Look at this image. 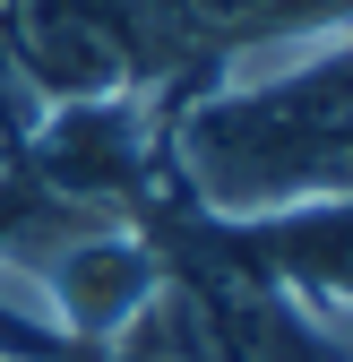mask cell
I'll list each match as a JSON object with an SVG mask.
<instances>
[{"instance_id": "1", "label": "cell", "mask_w": 353, "mask_h": 362, "mask_svg": "<svg viewBox=\"0 0 353 362\" xmlns=\"http://www.w3.org/2000/svg\"><path fill=\"white\" fill-rule=\"evenodd\" d=\"M164 164L215 224H276L353 199V9L215 52L164 104Z\"/></svg>"}, {"instance_id": "2", "label": "cell", "mask_w": 353, "mask_h": 362, "mask_svg": "<svg viewBox=\"0 0 353 362\" xmlns=\"http://www.w3.org/2000/svg\"><path fill=\"white\" fill-rule=\"evenodd\" d=\"M0 26L43 104L155 95L190 69V43L155 18V0H0Z\"/></svg>"}, {"instance_id": "3", "label": "cell", "mask_w": 353, "mask_h": 362, "mask_svg": "<svg viewBox=\"0 0 353 362\" xmlns=\"http://www.w3.org/2000/svg\"><path fill=\"white\" fill-rule=\"evenodd\" d=\"M0 259H18L26 276L43 285V310H52V328H61L69 345H104L129 310H138V293L164 276L155 242L121 233V224H104V216L9 233V242H0Z\"/></svg>"}, {"instance_id": "4", "label": "cell", "mask_w": 353, "mask_h": 362, "mask_svg": "<svg viewBox=\"0 0 353 362\" xmlns=\"http://www.w3.org/2000/svg\"><path fill=\"white\" fill-rule=\"evenodd\" d=\"M18 147H26V173H35L61 207H104V199H129V190L147 181V164H155V147H164V112H155V95L43 104Z\"/></svg>"}, {"instance_id": "5", "label": "cell", "mask_w": 353, "mask_h": 362, "mask_svg": "<svg viewBox=\"0 0 353 362\" xmlns=\"http://www.w3.org/2000/svg\"><path fill=\"white\" fill-rule=\"evenodd\" d=\"M181 276L207 293L233 362H353V345L328 320H311L258 259H215V267H181Z\"/></svg>"}, {"instance_id": "6", "label": "cell", "mask_w": 353, "mask_h": 362, "mask_svg": "<svg viewBox=\"0 0 353 362\" xmlns=\"http://www.w3.org/2000/svg\"><path fill=\"white\" fill-rule=\"evenodd\" d=\"M258 233V267L311 310L328 320L345 345H353V199L345 207H301V216H276V224H250Z\"/></svg>"}, {"instance_id": "7", "label": "cell", "mask_w": 353, "mask_h": 362, "mask_svg": "<svg viewBox=\"0 0 353 362\" xmlns=\"http://www.w3.org/2000/svg\"><path fill=\"white\" fill-rule=\"evenodd\" d=\"M95 362H233V354H225V337H215L207 293L181 276V267H164V276L138 293V310L95 345Z\"/></svg>"}, {"instance_id": "8", "label": "cell", "mask_w": 353, "mask_h": 362, "mask_svg": "<svg viewBox=\"0 0 353 362\" xmlns=\"http://www.w3.org/2000/svg\"><path fill=\"white\" fill-rule=\"evenodd\" d=\"M353 9V0H155V18L190 43V52H241V43H268L293 26H319Z\"/></svg>"}]
</instances>
